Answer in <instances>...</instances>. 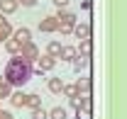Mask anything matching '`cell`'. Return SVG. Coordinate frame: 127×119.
<instances>
[{"label":"cell","instance_id":"6da1fadb","mask_svg":"<svg viewBox=\"0 0 127 119\" xmlns=\"http://www.w3.org/2000/svg\"><path fill=\"white\" fill-rule=\"evenodd\" d=\"M32 75H34V66H32V61H25L20 54L12 56V59L7 61V66H5V83L10 85V88H20V85H25L27 80H30Z\"/></svg>","mask_w":127,"mask_h":119},{"label":"cell","instance_id":"7a4b0ae2","mask_svg":"<svg viewBox=\"0 0 127 119\" xmlns=\"http://www.w3.org/2000/svg\"><path fill=\"white\" fill-rule=\"evenodd\" d=\"M59 20V32L61 34H71L73 27H76V15L71 10H59V15H54Z\"/></svg>","mask_w":127,"mask_h":119},{"label":"cell","instance_id":"3957f363","mask_svg":"<svg viewBox=\"0 0 127 119\" xmlns=\"http://www.w3.org/2000/svg\"><path fill=\"white\" fill-rule=\"evenodd\" d=\"M20 56L25 61H37L39 59V49H37V44L34 41H27V44L20 46Z\"/></svg>","mask_w":127,"mask_h":119},{"label":"cell","instance_id":"277c9868","mask_svg":"<svg viewBox=\"0 0 127 119\" xmlns=\"http://www.w3.org/2000/svg\"><path fill=\"white\" fill-rule=\"evenodd\" d=\"M54 66H56V59L49 56V54H44V56L37 59V73H47V71H51Z\"/></svg>","mask_w":127,"mask_h":119},{"label":"cell","instance_id":"5b68a950","mask_svg":"<svg viewBox=\"0 0 127 119\" xmlns=\"http://www.w3.org/2000/svg\"><path fill=\"white\" fill-rule=\"evenodd\" d=\"M39 32H44V34H47V32H59V20L54 15H47L39 22Z\"/></svg>","mask_w":127,"mask_h":119},{"label":"cell","instance_id":"8992f818","mask_svg":"<svg viewBox=\"0 0 127 119\" xmlns=\"http://www.w3.org/2000/svg\"><path fill=\"white\" fill-rule=\"evenodd\" d=\"M12 39H15L17 44H27L32 41V32L27 27H20V29H12Z\"/></svg>","mask_w":127,"mask_h":119},{"label":"cell","instance_id":"52a82bcc","mask_svg":"<svg viewBox=\"0 0 127 119\" xmlns=\"http://www.w3.org/2000/svg\"><path fill=\"white\" fill-rule=\"evenodd\" d=\"M73 34L78 37L81 41H83V39H91V24H88V22H78V24L73 27Z\"/></svg>","mask_w":127,"mask_h":119},{"label":"cell","instance_id":"ba28073f","mask_svg":"<svg viewBox=\"0 0 127 119\" xmlns=\"http://www.w3.org/2000/svg\"><path fill=\"white\" fill-rule=\"evenodd\" d=\"M17 0H0V15H12L17 10Z\"/></svg>","mask_w":127,"mask_h":119},{"label":"cell","instance_id":"9c48e42d","mask_svg":"<svg viewBox=\"0 0 127 119\" xmlns=\"http://www.w3.org/2000/svg\"><path fill=\"white\" fill-rule=\"evenodd\" d=\"M25 104H27L30 109H39V107H42V97H39L37 92H30V95L25 97Z\"/></svg>","mask_w":127,"mask_h":119},{"label":"cell","instance_id":"30bf717a","mask_svg":"<svg viewBox=\"0 0 127 119\" xmlns=\"http://www.w3.org/2000/svg\"><path fill=\"white\" fill-rule=\"evenodd\" d=\"M64 85H66V83H64L61 78H51V80H49V92L61 95V92H64Z\"/></svg>","mask_w":127,"mask_h":119},{"label":"cell","instance_id":"8fae6325","mask_svg":"<svg viewBox=\"0 0 127 119\" xmlns=\"http://www.w3.org/2000/svg\"><path fill=\"white\" fill-rule=\"evenodd\" d=\"M25 97H27L25 92H12L7 100H10V104H12V107H25Z\"/></svg>","mask_w":127,"mask_h":119},{"label":"cell","instance_id":"7c38bea8","mask_svg":"<svg viewBox=\"0 0 127 119\" xmlns=\"http://www.w3.org/2000/svg\"><path fill=\"white\" fill-rule=\"evenodd\" d=\"M59 56H61L64 61H73V59H76V56H78V51H76L73 46H64V49H61V54H59Z\"/></svg>","mask_w":127,"mask_h":119},{"label":"cell","instance_id":"4fadbf2b","mask_svg":"<svg viewBox=\"0 0 127 119\" xmlns=\"http://www.w3.org/2000/svg\"><path fill=\"white\" fill-rule=\"evenodd\" d=\"M64 95H66L68 100H73V97H78L81 92H78V88H76V83H68V85H64Z\"/></svg>","mask_w":127,"mask_h":119},{"label":"cell","instance_id":"5bb4252c","mask_svg":"<svg viewBox=\"0 0 127 119\" xmlns=\"http://www.w3.org/2000/svg\"><path fill=\"white\" fill-rule=\"evenodd\" d=\"M61 49H64V46L59 44V41H49V44H47V54H49V56H54V59H56V56L61 54Z\"/></svg>","mask_w":127,"mask_h":119},{"label":"cell","instance_id":"9a60e30c","mask_svg":"<svg viewBox=\"0 0 127 119\" xmlns=\"http://www.w3.org/2000/svg\"><path fill=\"white\" fill-rule=\"evenodd\" d=\"M76 51H78V56H91V39H83Z\"/></svg>","mask_w":127,"mask_h":119},{"label":"cell","instance_id":"2e32d148","mask_svg":"<svg viewBox=\"0 0 127 119\" xmlns=\"http://www.w3.org/2000/svg\"><path fill=\"white\" fill-rule=\"evenodd\" d=\"M20 46H22V44H17V41L12 39V37H10V39L5 41V49H7V51H10L12 56H17V54H20Z\"/></svg>","mask_w":127,"mask_h":119},{"label":"cell","instance_id":"e0dca14e","mask_svg":"<svg viewBox=\"0 0 127 119\" xmlns=\"http://www.w3.org/2000/svg\"><path fill=\"white\" fill-rule=\"evenodd\" d=\"M88 61H91V56H76V59H73V68H76V71H83V68L88 66Z\"/></svg>","mask_w":127,"mask_h":119},{"label":"cell","instance_id":"ac0fdd59","mask_svg":"<svg viewBox=\"0 0 127 119\" xmlns=\"http://www.w3.org/2000/svg\"><path fill=\"white\" fill-rule=\"evenodd\" d=\"M49 119H66V109L64 107H54L49 112Z\"/></svg>","mask_w":127,"mask_h":119},{"label":"cell","instance_id":"d6986e66","mask_svg":"<svg viewBox=\"0 0 127 119\" xmlns=\"http://www.w3.org/2000/svg\"><path fill=\"white\" fill-rule=\"evenodd\" d=\"M12 37V27H10V22L5 24V27H0V41H7Z\"/></svg>","mask_w":127,"mask_h":119},{"label":"cell","instance_id":"ffe728a7","mask_svg":"<svg viewBox=\"0 0 127 119\" xmlns=\"http://www.w3.org/2000/svg\"><path fill=\"white\" fill-rule=\"evenodd\" d=\"M76 88H78L81 95H86V92H88V88H91V80H88V78H81L78 83H76Z\"/></svg>","mask_w":127,"mask_h":119},{"label":"cell","instance_id":"44dd1931","mask_svg":"<svg viewBox=\"0 0 127 119\" xmlns=\"http://www.w3.org/2000/svg\"><path fill=\"white\" fill-rule=\"evenodd\" d=\"M10 97V85L5 80H0V100H7Z\"/></svg>","mask_w":127,"mask_h":119},{"label":"cell","instance_id":"7402d4cb","mask_svg":"<svg viewBox=\"0 0 127 119\" xmlns=\"http://www.w3.org/2000/svg\"><path fill=\"white\" fill-rule=\"evenodd\" d=\"M68 104H71L73 109H83V95H78V97H73V100H68Z\"/></svg>","mask_w":127,"mask_h":119},{"label":"cell","instance_id":"603a6c76","mask_svg":"<svg viewBox=\"0 0 127 119\" xmlns=\"http://www.w3.org/2000/svg\"><path fill=\"white\" fill-rule=\"evenodd\" d=\"M32 119H47V112L39 107V109H32Z\"/></svg>","mask_w":127,"mask_h":119},{"label":"cell","instance_id":"cb8c5ba5","mask_svg":"<svg viewBox=\"0 0 127 119\" xmlns=\"http://www.w3.org/2000/svg\"><path fill=\"white\" fill-rule=\"evenodd\" d=\"M51 2H54L59 10H66V5H68V0H51Z\"/></svg>","mask_w":127,"mask_h":119},{"label":"cell","instance_id":"d4e9b609","mask_svg":"<svg viewBox=\"0 0 127 119\" xmlns=\"http://www.w3.org/2000/svg\"><path fill=\"white\" fill-rule=\"evenodd\" d=\"M76 119H91V117H88L86 109H76Z\"/></svg>","mask_w":127,"mask_h":119},{"label":"cell","instance_id":"484cf974","mask_svg":"<svg viewBox=\"0 0 127 119\" xmlns=\"http://www.w3.org/2000/svg\"><path fill=\"white\" fill-rule=\"evenodd\" d=\"M20 5H25V7H34L37 5V0H17Z\"/></svg>","mask_w":127,"mask_h":119},{"label":"cell","instance_id":"4316f807","mask_svg":"<svg viewBox=\"0 0 127 119\" xmlns=\"http://www.w3.org/2000/svg\"><path fill=\"white\" fill-rule=\"evenodd\" d=\"M0 119H15L10 112H5V109H0Z\"/></svg>","mask_w":127,"mask_h":119},{"label":"cell","instance_id":"83f0119b","mask_svg":"<svg viewBox=\"0 0 127 119\" xmlns=\"http://www.w3.org/2000/svg\"><path fill=\"white\" fill-rule=\"evenodd\" d=\"M7 24V20H5V15H0V27H5Z\"/></svg>","mask_w":127,"mask_h":119}]
</instances>
